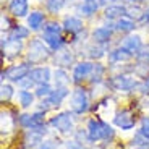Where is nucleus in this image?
Instances as JSON below:
<instances>
[{
	"mask_svg": "<svg viewBox=\"0 0 149 149\" xmlns=\"http://www.w3.org/2000/svg\"><path fill=\"white\" fill-rule=\"evenodd\" d=\"M93 68H94V62H91V60H81V62H78V63L73 67L71 81H73L76 86L81 84L83 81H86V79L91 76Z\"/></svg>",
	"mask_w": 149,
	"mask_h": 149,
	"instance_id": "nucleus-11",
	"label": "nucleus"
},
{
	"mask_svg": "<svg viewBox=\"0 0 149 149\" xmlns=\"http://www.w3.org/2000/svg\"><path fill=\"white\" fill-rule=\"evenodd\" d=\"M41 37L54 52L62 50L65 47V44H67V41H65V37H63V26H62V23L55 21V19L45 21L44 28H42Z\"/></svg>",
	"mask_w": 149,
	"mask_h": 149,
	"instance_id": "nucleus-1",
	"label": "nucleus"
},
{
	"mask_svg": "<svg viewBox=\"0 0 149 149\" xmlns=\"http://www.w3.org/2000/svg\"><path fill=\"white\" fill-rule=\"evenodd\" d=\"M115 29H113V23L112 24H104V26H97L93 29L91 33V39L96 44H102V45H109V42L112 41Z\"/></svg>",
	"mask_w": 149,
	"mask_h": 149,
	"instance_id": "nucleus-13",
	"label": "nucleus"
},
{
	"mask_svg": "<svg viewBox=\"0 0 149 149\" xmlns=\"http://www.w3.org/2000/svg\"><path fill=\"white\" fill-rule=\"evenodd\" d=\"M65 149H83V144L76 139H68L65 143Z\"/></svg>",
	"mask_w": 149,
	"mask_h": 149,
	"instance_id": "nucleus-39",
	"label": "nucleus"
},
{
	"mask_svg": "<svg viewBox=\"0 0 149 149\" xmlns=\"http://www.w3.org/2000/svg\"><path fill=\"white\" fill-rule=\"evenodd\" d=\"M105 71H107V68L104 67L102 63H99V62H94V68H93V73H91V83L93 84H97V83H102L104 81V74Z\"/></svg>",
	"mask_w": 149,
	"mask_h": 149,
	"instance_id": "nucleus-30",
	"label": "nucleus"
},
{
	"mask_svg": "<svg viewBox=\"0 0 149 149\" xmlns=\"http://www.w3.org/2000/svg\"><path fill=\"white\" fill-rule=\"evenodd\" d=\"M18 84L21 86L23 89H31L33 86H36V84H34V81H31L29 78H24V79H21V81H19Z\"/></svg>",
	"mask_w": 149,
	"mask_h": 149,
	"instance_id": "nucleus-40",
	"label": "nucleus"
},
{
	"mask_svg": "<svg viewBox=\"0 0 149 149\" xmlns=\"http://www.w3.org/2000/svg\"><path fill=\"white\" fill-rule=\"evenodd\" d=\"M143 11L139 8V5H131V7H127V16H130V18H133L134 21H139L143 16Z\"/></svg>",
	"mask_w": 149,
	"mask_h": 149,
	"instance_id": "nucleus-35",
	"label": "nucleus"
},
{
	"mask_svg": "<svg viewBox=\"0 0 149 149\" xmlns=\"http://www.w3.org/2000/svg\"><path fill=\"white\" fill-rule=\"evenodd\" d=\"M99 2L97 0H81V3L78 5V11L79 15L86 16V18H89V16L96 15V11L99 10Z\"/></svg>",
	"mask_w": 149,
	"mask_h": 149,
	"instance_id": "nucleus-24",
	"label": "nucleus"
},
{
	"mask_svg": "<svg viewBox=\"0 0 149 149\" xmlns=\"http://www.w3.org/2000/svg\"><path fill=\"white\" fill-rule=\"evenodd\" d=\"M74 115L76 113L71 110L60 112V113H57L55 117H52L49 120V125L62 134L74 133Z\"/></svg>",
	"mask_w": 149,
	"mask_h": 149,
	"instance_id": "nucleus-6",
	"label": "nucleus"
},
{
	"mask_svg": "<svg viewBox=\"0 0 149 149\" xmlns=\"http://www.w3.org/2000/svg\"><path fill=\"white\" fill-rule=\"evenodd\" d=\"M138 91L143 94V96H146V94H149V76L144 79H141L138 84Z\"/></svg>",
	"mask_w": 149,
	"mask_h": 149,
	"instance_id": "nucleus-38",
	"label": "nucleus"
},
{
	"mask_svg": "<svg viewBox=\"0 0 149 149\" xmlns=\"http://www.w3.org/2000/svg\"><path fill=\"white\" fill-rule=\"evenodd\" d=\"M138 133L141 134L143 138H146L149 141V117H143L141 122H139V128Z\"/></svg>",
	"mask_w": 149,
	"mask_h": 149,
	"instance_id": "nucleus-36",
	"label": "nucleus"
},
{
	"mask_svg": "<svg viewBox=\"0 0 149 149\" xmlns=\"http://www.w3.org/2000/svg\"><path fill=\"white\" fill-rule=\"evenodd\" d=\"M23 49V41H15V39H2V52H3V57L7 58H16V57L21 55Z\"/></svg>",
	"mask_w": 149,
	"mask_h": 149,
	"instance_id": "nucleus-14",
	"label": "nucleus"
},
{
	"mask_svg": "<svg viewBox=\"0 0 149 149\" xmlns=\"http://www.w3.org/2000/svg\"><path fill=\"white\" fill-rule=\"evenodd\" d=\"M139 21H141L143 24H149V7L143 11V16H141V19H139Z\"/></svg>",
	"mask_w": 149,
	"mask_h": 149,
	"instance_id": "nucleus-42",
	"label": "nucleus"
},
{
	"mask_svg": "<svg viewBox=\"0 0 149 149\" xmlns=\"http://www.w3.org/2000/svg\"><path fill=\"white\" fill-rule=\"evenodd\" d=\"M52 86H50V83H44V84H37L36 88H34V94H36V97H39V99H45L47 96H50V93H52Z\"/></svg>",
	"mask_w": 149,
	"mask_h": 149,
	"instance_id": "nucleus-33",
	"label": "nucleus"
},
{
	"mask_svg": "<svg viewBox=\"0 0 149 149\" xmlns=\"http://www.w3.org/2000/svg\"><path fill=\"white\" fill-rule=\"evenodd\" d=\"M125 15H127V7L122 3H112L104 8V18L109 21H117Z\"/></svg>",
	"mask_w": 149,
	"mask_h": 149,
	"instance_id": "nucleus-20",
	"label": "nucleus"
},
{
	"mask_svg": "<svg viewBox=\"0 0 149 149\" xmlns=\"http://www.w3.org/2000/svg\"><path fill=\"white\" fill-rule=\"evenodd\" d=\"M107 84L110 89L117 91V93H133L134 89H138L139 81H136V78H133L131 74L118 73L110 76L107 79Z\"/></svg>",
	"mask_w": 149,
	"mask_h": 149,
	"instance_id": "nucleus-5",
	"label": "nucleus"
},
{
	"mask_svg": "<svg viewBox=\"0 0 149 149\" xmlns=\"http://www.w3.org/2000/svg\"><path fill=\"white\" fill-rule=\"evenodd\" d=\"M131 71H133L134 76L144 79L149 76V63L148 62H136V63L131 67Z\"/></svg>",
	"mask_w": 149,
	"mask_h": 149,
	"instance_id": "nucleus-31",
	"label": "nucleus"
},
{
	"mask_svg": "<svg viewBox=\"0 0 149 149\" xmlns=\"http://www.w3.org/2000/svg\"><path fill=\"white\" fill-rule=\"evenodd\" d=\"M97 2H99V5H101V7L105 8V7H109V5H112L115 0H97Z\"/></svg>",
	"mask_w": 149,
	"mask_h": 149,
	"instance_id": "nucleus-43",
	"label": "nucleus"
},
{
	"mask_svg": "<svg viewBox=\"0 0 149 149\" xmlns=\"http://www.w3.org/2000/svg\"><path fill=\"white\" fill-rule=\"evenodd\" d=\"M36 149H55V144H54V141H49L47 139V141H42Z\"/></svg>",
	"mask_w": 149,
	"mask_h": 149,
	"instance_id": "nucleus-41",
	"label": "nucleus"
},
{
	"mask_svg": "<svg viewBox=\"0 0 149 149\" xmlns=\"http://www.w3.org/2000/svg\"><path fill=\"white\" fill-rule=\"evenodd\" d=\"M34 99H36V94L31 93L29 89H21L18 91V102L23 109H28L34 104Z\"/></svg>",
	"mask_w": 149,
	"mask_h": 149,
	"instance_id": "nucleus-29",
	"label": "nucleus"
},
{
	"mask_svg": "<svg viewBox=\"0 0 149 149\" xmlns=\"http://www.w3.org/2000/svg\"><path fill=\"white\" fill-rule=\"evenodd\" d=\"M47 133V125L41 128H31V130L24 131V136H23V148L26 149H36L37 146L42 143L44 134Z\"/></svg>",
	"mask_w": 149,
	"mask_h": 149,
	"instance_id": "nucleus-10",
	"label": "nucleus"
},
{
	"mask_svg": "<svg viewBox=\"0 0 149 149\" xmlns=\"http://www.w3.org/2000/svg\"><path fill=\"white\" fill-rule=\"evenodd\" d=\"M54 81H55V88H68L71 79L65 68H57L54 71Z\"/></svg>",
	"mask_w": 149,
	"mask_h": 149,
	"instance_id": "nucleus-27",
	"label": "nucleus"
},
{
	"mask_svg": "<svg viewBox=\"0 0 149 149\" xmlns=\"http://www.w3.org/2000/svg\"><path fill=\"white\" fill-rule=\"evenodd\" d=\"M89 107H91L89 94L83 86L78 84L70 94V110L74 112L76 115H81V113H86L89 110Z\"/></svg>",
	"mask_w": 149,
	"mask_h": 149,
	"instance_id": "nucleus-4",
	"label": "nucleus"
},
{
	"mask_svg": "<svg viewBox=\"0 0 149 149\" xmlns=\"http://www.w3.org/2000/svg\"><path fill=\"white\" fill-rule=\"evenodd\" d=\"M86 131H88L89 143L110 141V139L115 136L113 128H112L107 122H104V120H101V118H89V120H88Z\"/></svg>",
	"mask_w": 149,
	"mask_h": 149,
	"instance_id": "nucleus-3",
	"label": "nucleus"
},
{
	"mask_svg": "<svg viewBox=\"0 0 149 149\" xmlns=\"http://www.w3.org/2000/svg\"><path fill=\"white\" fill-rule=\"evenodd\" d=\"M29 71H31V63L29 62H23V63L11 65L7 70H3L2 71V78L8 79L11 83H19L21 79L29 76Z\"/></svg>",
	"mask_w": 149,
	"mask_h": 149,
	"instance_id": "nucleus-8",
	"label": "nucleus"
},
{
	"mask_svg": "<svg viewBox=\"0 0 149 149\" xmlns=\"http://www.w3.org/2000/svg\"><path fill=\"white\" fill-rule=\"evenodd\" d=\"M68 96H70V89H68V88H55V89L50 93V96H47L45 99L41 101L42 105L37 109V110L47 112V110H50V109L58 107V105L62 104Z\"/></svg>",
	"mask_w": 149,
	"mask_h": 149,
	"instance_id": "nucleus-7",
	"label": "nucleus"
},
{
	"mask_svg": "<svg viewBox=\"0 0 149 149\" xmlns=\"http://www.w3.org/2000/svg\"><path fill=\"white\" fill-rule=\"evenodd\" d=\"M54 62H55V65L58 68H67L70 67L71 63L74 62V55L71 50H58V52H55V55H54Z\"/></svg>",
	"mask_w": 149,
	"mask_h": 149,
	"instance_id": "nucleus-23",
	"label": "nucleus"
},
{
	"mask_svg": "<svg viewBox=\"0 0 149 149\" xmlns=\"http://www.w3.org/2000/svg\"><path fill=\"white\" fill-rule=\"evenodd\" d=\"M28 78L31 81H34L36 86L44 84V83H50V79H52V71H50L49 67H36V68H31Z\"/></svg>",
	"mask_w": 149,
	"mask_h": 149,
	"instance_id": "nucleus-17",
	"label": "nucleus"
},
{
	"mask_svg": "<svg viewBox=\"0 0 149 149\" xmlns=\"http://www.w3.org/2000/svg\"><path fill=\"white\" fill-rule=\"evenodd\" d=\"M31 34V29L28 26H23V24H15L8 31V39H15V41H24L28 39Z\"/></svg>",
	"mask_w": 149,
	"mask_h": 149,
	"instance_id": "nucleus-25",
	"label": "nucleus"
},
{
	"mask_svg": "<svg viewBox=\"0 0 149 149\" xmlns=\"http://www.w3.org/2000/svg\"><path fill=\"white\" fill-rule=\"evenodd\" d=\"M8 13L15 18H24L29 15V3L28 0H10L8 2Z\"/></svg>",
	"mask_w": 149,
	"mask_h": 149,
	"instance_id": "nucleus-18",
	"label": "nucleus"
},
{
	"mask_svg": "<svg viewBox=\"0 0 149 149\" xmlns=\"http://www.w3.org/2000/svg\"><path fill=\"white\" fill-rule=\"evenodd\" d=\"M113 125L125 131L133 130L136 127V117H134V113L130 109H122V110H118L113 115Z\"/></svg>",
	"mask_w": 149,
	"mask_h": 149,
	"instance_id": "nucleus-12",
	"label": "nucleus"
},
{
	"mask_svg": "<svg viewBox=\"0 0 149 149\" xmlns=\"http://www.w3.org/2000/svg\"><path fill=\"white\" fill-rule=\"evenodd\" d=\"M127 3H130V5H141V3H144V0H125Z\"/></svg>",
	"mask_w": 149,
	"mask_h": 149,
	"instance_id": "nucleus-44",
	"label": "nucleus"
},
{
	"mask_svg": "<svg viewBox=\"0 0 149 149\" xmlns=\"http://www.w3.org/2000/svg\"><path fill=\"white\" fill-rule=\"evenodd\" d=\"M134 60L136 62H148L149 63V44H143L139 52L134 55Z\"/></svg>",
	"mask_w": 149,
	"mask_h": 149,
	"instance_id": "nucleus-37",
	"label": "nucleus"
},
{
	"mask_svg": "<svg viewBox=\"0 0 149 149\" xmlns=\"http://www.w3.org/2000/svg\"><path fill=\"white\" fill-rule=\"evenodd\" d=\"M120 45H122L125 50H128L130 54L136 55V54L139 52V49L143 47L141 36H138V34H127V36L123 37V41L120 42Z\"/></svg>",
	"mask_w": 149,
	"mask_h": 149,
	"instance_id": "nucleus-19",
	"label": "nucleus"
},
{
	"mask_svg": "<svg viewBox=\"0 0 149 149\" xmlns=\"http://www.w3.org/2000/svg\"><path fill=\"white\" fill-rule=\"evenodd\" d=\"M65 3H67V0H45V8L49 13L55 15L65 7Z\"/></svg>",
	"mask_w": 149,
	"mask_h": 149,
	"instance_id": "nucleus-32",
	"label": "nucleus"
},
{
	"mask_svg": "<svg viewBox=\"0 0 149 149\" xmlns=\"http://www.w3.org/2000/svg\"><path fill=\"white\" fill-rule=\"evenodd\" d=\"M105 52H107V45L96 44V42L86 49V54H88V57H89L91 60H99V58H102V57L107 55Z\"/></svg>",
	"mask_w": 149,
	"mask_h": 149,
	"instance_id": "nucleus-28",
	"label": "nucleus"
},
{
	"mask_svg": "<svg viewBox=\"0 0 149 149\" xmlns=\"http://www.w3.org/2000/svg\"><path fill=\"white\" fill-rule=\"evenodd\" d=\"M113 29L117 33H122V34H131L134 29H136V21L130 16H122L120 19L113 21Z\"/></svg>",
	"mask_w": 149,
	"mask_h": 149,
	"instance_id": "nucleus-22",
	"label": "nucleus"
},
{
	"mask_svg": "<svg viewBox=\"0 0 149 149\" xmlns=\"http://www.w3.org/2000/svg\"><path fill=\"white\" fill-rule=\"evenodd\" d=\"M52 57H54V50L42 41V37H34L28 42L26 62H29L31 65L44 63L45 60L52 58Z\"/></svg>",
	"mask_w": 149,
	"mask_h": 149,
	"instance_id": "nucleus-2",
	"label": "nucleus"
},
{
	"mask_svg": "<svg viewBox=\"0 0 149 149\" xmlns=\"http://www.w3.org/2000/svg\"><path fill=\"white\" fill-rule=\"evenodd\" d=\"M131 58H134V55H133V54H130L128 50H125L122 45H118V47L112 49V50H109V52H107V60H109V63H110V65L128 63Z\"/></svg>",
	"mask_w": 149,
	"mask_h": 149,
	"instance_id": "nucleus-15",
	"label": "nucleus"
},
{
	"mask_svg": "<svg viewBox=\"0 0 149 149\" xmlns=\"http://www.w3.org/2000/svg\"><path fill=\"white\" fill-rule=\"evenodd\" d=\"M62 26H63V31L68 33L70 36H78L83 29H84V23L79 16H74V15H70V16H65L63 21H62Z\"/></svg>",
	"mask_w": 149,
	"mask_h": 149,
	"instance_id": "nucleus-16",
	"label": "nucleus"
},
{
	"mask_svg": "<svg viewBox=\"0 0 149 149\" xmlns=\"http://www.w3.org/2000/svg\"><path fill=\"white\" fill-rule=\"evenodd\" d=\"M15 94V89H13V86L10 83H3L2 88H0V97H2V102H8L13 97Z\"/></svg>",
	"mask_w": 149,
	"mask_h": 149,
	"instance_id": "nucleus-34",
	"label": "nucleus"
},
{
	"mask_svg": "<svg viewBox=\"0 0 149 149\" xmlns=\"http://www.w3.org/2000/svg\"><path fill=\"white\" fill-rule=\"evenodd\" d=\"M18 123L19 127L24 128V130H31V128H41L45 123V112L37 110L34 113H21L18 117Z\"/></svg>",
	"mask_w": 149,
	"mask_h": 149,
	"instance_id": "nucleus-9",
	"label": "nucleus"
},
{
	"mask_svg": "<svg viewBox=\"0 0 149 149\" xmlns=\"http://www.w3.org/2000/svg\"><path fill=\"white\" fill-rule=\"evenodd\" d=\"M18 122V118L11 115L10 110H2V134H8L13 128L15 123Z\"/></svg>",
	"mask_w": 149,
	"mask_h": 149,
	"instance_id": "nucleus-26",
	"label": "nucleus"
},
{
	"mask_svg": "<svg viewBox=\"0 0 149 149\" xmlns=\"http://www.w3.org/2000/svg\"><path fill=\"white\" fill-rule=\"evenodd\" d=\"M26 18H28V28L31 31H41L45 24V13L41 10L31 11Z\"/></svg>",
	"mask_w": 149,
	"mask_h": 149,
	"instance_id": "nucleus-21",
	"label": "nucleus"
}]
</instances>
